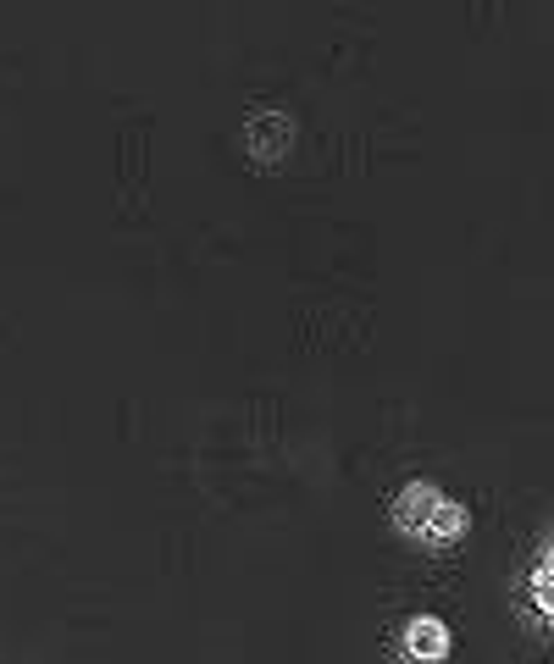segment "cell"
<instances>
[{"label":"cell","mask_w":554,"mask_h":664,"mask_svg":"<svg viewBox=\"0 0 554 664\" xmlns=\"http://www.w3.org/2000/svg\"><path fill=\"white\" fill-rule=\"evenodd\" d=\"M405 653H410L416 664H438V659L449 653V626H444L438 615H416V620L405 626Z\"/></svg>","instance_id":"6da1fadb"},{"label":"cell","mask_w":554,"mask_h":664,"mask_svg":"<svg viewBox=\"0 0 554 664\" xmlns=\"http://www.w3.org/2000/svg\"><path fill=\"white\" fill-rule=\"evenodd\" d=\"M438 498H444V493H438L433 482H410L405 493H399V504H394V521L405 526V532H422L427 515L438 510Z\"/></svg>","instance_id":"7a4b0ae2"},{"label":"cell","mask_w":554,"mask_h":664,"mask_svg":"<svg viewBox=\"0 0 554 664\" xmlns=\"http://www.w3.org/2000/svg\"><path fill=\"white\" fill-rule=\"evenodd\" d=\"M460 532H466V510H460V504H449V498H438V510L427 515L422 537H427V543H438V548H444V543H455Z\"/></svg>","instance_id":"3957f363"},{"label":"cell","mask_w":554,"mask_h":664,"mask_svg":"<svg viewBox=\"0 0 554 664\" xmlns=\"http://www.w3.org/2000/svg\"><path fill=\"white\" fill-rule=\"evenodd\" d=\"M532 598H538V615H554V593H549V581H532Z\"/></svg>","instance_id":"277c9868"}]
</instances>
